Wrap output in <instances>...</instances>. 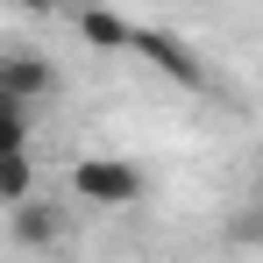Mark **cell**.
Returning a JSON list of instances; mask_svg holds the SVG:
<instances>
[{
    "label": "cell",
    "mask_w": 263,
    "mask_h": 263,
    "mask_svg": "<svg viewBox=\"0 0 263 263\" xmlns=\"http://www.w3.org/2000/svg\"><path fill=\"white\" fill-rule=\"evenodd\" d=\"M142 192H149V178H142V164H128V157H79V164H71V199H79V206L121 214V206H142Z\"/></svg>",
    "instance_id": "1"
},
{
    "label": "cell",
    "mask_w": 263,
    "mask_h": 263,
    "mask_svg": "<svg viewBox=\"0 0 263 263\" xmlns=\"http://www.w3.org/2000/svg\"><path fill=\"white\" fill-rule=\"evenodd\" d=\"M128 57H142L157 79H171V86H206V64H199V50L185 43L178 29H149V22H135V43Z\"/></svg>",
    "instance_id": "2"
},
{
    "label": "cell",
    "mask_w": 263,
    "mask_h": 263,
    "mask_svg": "<svg viewBox=\"0 0 263 263\" xmlns=\"http://www.w3.org/2000/svg\"><path fill=\"white\" fill-rule=\"evenodd\" d=\"M50 92H57V64L50 57H29V50H7L0 57V107L7 114H29L36 121V107Z\"/></svg>",
    "instance_id": "3"
},
{
    "label": "cell",
    "mask_w": 263,
    "mask_h": 263,
    "mask_svg": "<svg viewBox=\"0 0 263 263\" xmlns=\"http://www.w3.org/2000/svg\"><path fill=\"white\" fill-rule=\"evenodd\" d=\"M79 43L86 50H128L135 43V22L121 14V7H100V0H92V7H79Z\"/></svg>",
    "instance_id": "4"
},
{
    "label": "cell",
    "mask_w": 263,
    "mask_h": 263,
    "mask_svg": "<svg viewBox=\"0 0 263 263\" xmlns=\"http://www.w3.org/2000/svg\"><path fill=\"white\" fill-rule=\"evenodd\" d=\"M14 214V242L22 249H50V242H64V214H50L36 199H22V206H7Z\"/></svg>",
    "instance_id": "5"
},
{
    "label": "cell",
    "mask_w": 263,
    "mask_h": 263,
    "mask_svg": "<svg viewBox=\"0 0 263 263\" xmlns=\"http://www.w3.org/2000/svg\"><path fill=\"white\" fill-rule=\"evenodd\" d=\"M22 199H36V157L29 149L0 157V206H22Z\"/></svg>",
    "instance_id": "6"
},
{
    "label": "cell",
    "mask_w": 263,
    "mask_h": 263,
    "mask_svg": "<svg viewBox=\"0 0 263 263\" xmlns=\"http://www.w3.org/2000/svg\"><path fill=\"white\" fill-rule=\"evenodd\" d=\"M14 149H29V114H7L0 107V157H14Z\"/></svg>",
    "instance_id": "7"
},
{
    "label": "cell",
    "mask_w": 263,
    "mask_h": 263,
    "mask_svg": "<svg viewBox=\"0 0 263 263\" xmlns=\"http://www.w3.org/2000/svg\"><path fill=\"white\" fill-rule=\"evenodd\" d=\"M14 7H29V14H57L64 0H14Z\"/></svg>",
    "instance_id": "8"
}]
</instances>
